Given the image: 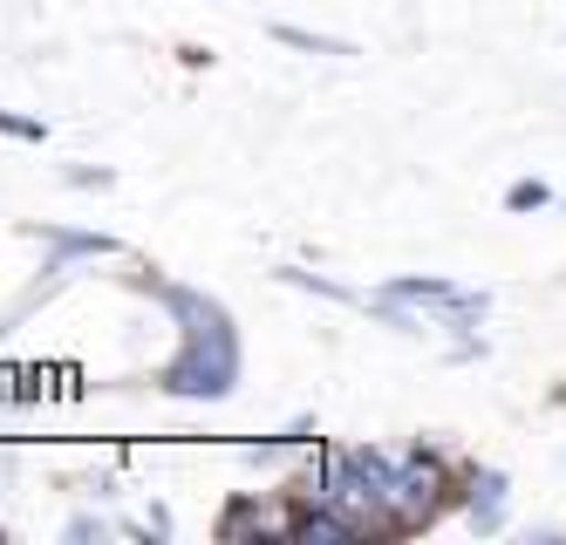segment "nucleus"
I'll list each match as a JSON object with an SVG mask.
<instances>
[{"mask_svg":"<svg viewBox=\"0 0 566 545\" xmlns=\"http://www.w3.org/2000/svg\"><path fill=\"white\" fill-rule=\"evenodd\" d=\"M539 205H553V185H539V178L505 185V212H539Z\"/></svg>","mask_w":566,"mask_h":545,"instance_id":"5","label":"nucleus"},{"mask_svg":"<svg viewBox=\"0 0 566 545\" xmlns=\"http://www.w3.org/2000/svg\"><path fill=\"white\" fill-rule=\"evenodd\" d=\"M382 293H389V301H423V307H437L451 327H478L484 307H492L484 293H471V286H458V280H389Z\"/></svg>","mask_w":566,"mask_h":545,"instance_id":"2","label":"nucleus"},{"mask_svg":"<svg viewBox=\"0 0 566 545\" xmlns=\"http://www.w3.org/2000/svg\"><path fill=\"white\" fill-rule=\"evenodd\" d=\"M69 185H75V191H109V185H116V171H90V164H75Z\"/></svg>","mask_w":566,"mask_h":545,"instance_id":"7","label":"nucleus"},{"mask_svg":"<svg viewBox=\"0 0 566 545\" xmlns=\"http://www.w3.org/2000/svg\"><path fill=\"white\" fill-rule=\"evenodd\" d=\"M0 137H21V144H42V137H49V123H42V116H14V109H0Z\"/></svg>","mask_w":566,"mask_h":545,"instance_id":"6","label":"nucleus"},{"mask_svg":"<svg viewBox=\"0 0 566 545\" xmlns=\"http://www.w3.org/2000/svg\"><path fill=\"white\" fill-rule=\"evenodd\" d=\"M28 239H49V245H55V273H62L69 260H103V253H116V239H103V232H62V226H28Z\"/></svg>","mask_w":566,"mask_h":545,"instance_id":"3","label":"nucleus"},{"mask_svg":"<svg viewBox=\"0 0 566 545\" xmlns=\"http://www.w3.org/2000/svg\"><path fill=\"white\" fill-rule=\"evenodd\" d=\"M280 49H301V55H361L355 41H342V34H307V28H294V21H273L266 28Z\"/></svg>","mask_w":566,"mask_h":545,"instance_id":"4","label":"nucleus"},{"mask_svg":"<svg viewBox=\"0 0 566 545\" xmlns=\"http://www.w3.org/2000/svg\"><path fill=\"white\" fill-rule=\"evenodd\" d=\"M165 301L191 321L178 361L165 368V396H206V402L232 396V382H239V334H232L226 307L206 301V293H191V286H165Z\"/></svg>","mask_w":566,"mask_h":545,"instance_id":"1","label":"nucleus"}]
</instances>
